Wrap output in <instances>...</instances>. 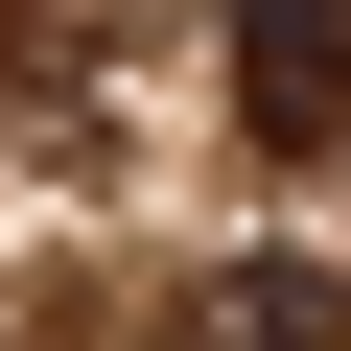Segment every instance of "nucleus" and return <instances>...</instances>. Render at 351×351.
Segmentation results:
<instances>
[{
	"mask_svg": "<svg viewBox=\"0 0 351 351\" xmlns=\"http://www.w3.org/2000/svg\"><path fill=\"white\" fill-rule=\"evenodd\" d=\"M234 141H281V164L351 141V0H234Z\"/></svg>",
	"mask_w": 351,
	"mask_h": 351,
	"instance_id": "f257e3e1",
	"label": "nucleus"
},
{
	"mask_svg": "<svg viewBox=\"0 0 351 351\" xmlns=\"http://www.w3.org/2000/svg\"><path fill=\"white\" fill-rule=\"evenodd\" d=\"M188 351H351V304H328L304 258H211V304H188Z\"/></svg>",
	"mask_w": 351,
	"mask_h": 351,
	"instance_id": "f03ea898",
	"label": "nucleus"
}]
</instances>
